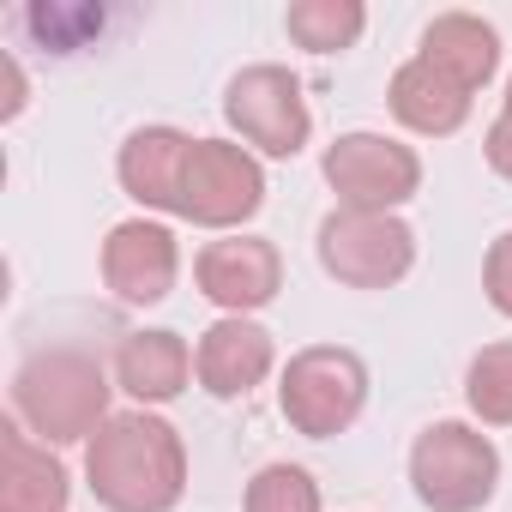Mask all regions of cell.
<instances>
[{
    "label": "cell",
    "mask_w": 512,
    "mask_h": 512,
    "mask_svg": "<svg viewBox=\"0 0 512 512\" xmlns=\"http://www.w3.org/2000/svg\"><path fill=\"white\" fill-rule=\"evenodd\" d=\"M266 205V163L241 139H193L187 151V181H181V217L193 229L241 235L247 217Z\"/></svg>",
    "instance_id": "obj_7"
},
{
    "label": "cell",
    "mask_w": 512,
    "mask_h": 512,
    "mask_svg": "<svg viewBox=\"0 0 512 512\" xmlns=\"http://www.w3.org/2000/svg\"><path fill=\"white\" fill-rule=\"evenodd\" d=\"M193 133L181 127H133L115 151V181L139 205V217H181V181H187Z\"/></svg>",
    "instance_id": "obj_12"
},
{
    "label": "cell",
    "mask_w": 512,
    "mask_h": 512,
    "mask_svg": "<svg viewBox=\"0 0 512 512\" xmlns=\"http://www.w3.org/2000/svg\"><path fill=\"white\" fill-rule=\"evenodd\" d=\"M284 31L308 55H344V49L362 43L368 7H362V0H296V7L284 13Z\"/></svg>",
    "instance_id": "obj_17"
},
{
    "label": "cell",
    "mask_w": 512,
    "mask_h": 512,
    "mask_svg": "<svg viewBox=\"0 0 512 512\" xmlns=\"http://www.w3.org/2000/svg\"><path fill=\"white\" fill-rule=\"evenodd\" d=\"M482 157L500 181H512V79H506V97H500V115L488 121V139H482Z\"/></svg>",
    "instance_id": "obj_21"
},
{
    "label": "cell",
    "mask_w": 512,
    "mask_h": 512,
    "mask_svg": "<svg viewBox=\"0 0 512 512\" xmlns=\"http://www.w3.org/2000/svg\"><path fill=\"white\" fill-rule=\"evenodd\" d=\"M241 512H326V500L302 464H266V470H253Z\"/></svg>",
    "instance_id": "obj_19"
},
{
    "label": "cell",
    "mask_w": 512,
    "mask_h": 512,
    "mask_svg": "<svg viewBox=\"0 0 512 512\" xmlns=\"http://www.w3.org/2000/svg\"><path fill=\"white\" fill-rule=\"evenodd\" d=\"M428 67H440L452 85H464L470 97H482L500 73V31L482 13H434L422 25V49Z\"/></svg>",
    "instance_id": "obj_16"
},
{
    "label": "cell",
    "mask_w": 512,
    "mask_h": 512,
    "mask_svg": "<svg viewBox=\"0 0 512 512\" xmlns=\"http://www.w3.org/2000/svg\"><path fill=\"white\" fill-rule=\"evenodd\" d=\"M410 488L428 512H482L500 488V452L476 422H428L410 446Z\"/></svg>",
    "instance_id": "obj_4"
},
{
    "label": "cell",
    "mask_w": 512,
    "mask_h": 512,
    "mask_svg": "<svg viewBox=\"0 0 512 512\" xmlns=\"http://www.w3.org/2000/svg\"><path fill=\"white\" fill-rule=\"evenodd\" d=\"M115 392L133 398V410H157V404H175L193 380V344L169 326H145V332H127L115 344Z\"/></svg>",
    "instance_id": "obj_14"
},
{
    "label": "cell",
    "mask_w": 512,
    "mask_h": 512,
    "mask_svg": "<svg viewBox=\"0 0 512 512\" xmlns=\"http://www.w3.org/2000/svg\"><path fill=\"white\" fill-rule=\"evenodd\" d=\"M223 121L253 157H296L314 139V109L302 79L278 61H253L223 85Z\"/></svg>",
    "instance_id": "obj_6"
},
{
    "label": "cell",
    "mask_w": 512,
    "mask_h": 512,
    "mask_svg": "<svg viewBox=\"0 0 512 512\" xmlns=\"http://www.w3.org/2000/svg\"><path fill=\"white\" fill-rule=\"evenodd\" d=\"M314 253L344 290H392L416 272V229L398 211H332L314 229Z\"/></svg>",
    "instance_id": "obj_5"
},
{
    "label": "cell",
    "mask_w": 512,
    "mask_h": 512,
    "mask_svg": "<svg viewBox=\"0 0 512 512\" xmlns=\"http://www.w3.org/2000/svg\"><path fill=\"white\" fill-rule=\"evenodd\" d=\"M464 404L482 428H512V338L482 344L464 368Z\"/></svg>",
    "instance_id": "obj_18"
},
{
    "label": "cell",
    "mask_w": 512,
    "mask_h": 512,
    "mask_svg": "<svg viewBox=\"0 0 512 512\" xmlns=\"http://www.w3.org/2000/svg\"><path fill=\"white\" fill-rule=\"evenodd\" d=\"M278 368V344L260 320H247V314H217L199 344H193V380L229 404V398H247L253 386H266Z\"/></svg>",
    "instance_id": "obj_11"
},
{
    "label": "cell",
    "mask_w": 512,
    "mask_h": 512,
    "mask_svg": "<svg viewBox=\"0 0 512 512\" xmlns=\"http://www.w3.org/2000/svg\"><path fill=\"white\" fill-rule=\"evenodd\" d=\"M326 187L338 193V211H404L422 193V157L404 139L386 133H338L320 157Z\"/></svg>",
    "instance_id": "obj_8"
},
{
    "label": "cell",
    "mask_w": 512,
    "mask_h": 512,
    "mask_svg": "<svg viewBox=\"0 0 512 512\" xmlns=\"http://www.w3.org/2000/svg\"><path fill=\"white\" fill-rule=\"evenodd\" d=\"M85 488L103 512H175L187 494V440L157 410H115L85 440Z\"/></svg>",
    "instance_id": "obj_1"
},
{
    "label": "cell",
    "mask_w": 512,
    "mask_h": 512,
    "mask_svg": "<svg viewBox=\"0 0 512 512\" xmlns=\"http://www.w3.org/2000/svg\"><path fill=\"white\" fill-rule=\"evenodd\" d=\"M278 410L296 434L332 440L350 434L356 416L368 410V362L344 344H308L284 362L278 374Z\"/></svg>",
    "instance_id": "obj_3"
},
{
    "label": "cell",
    "mask_w": 512,
    "mask_h": 512,
    "mask_svg": "<svg viewBox=\"0 0 512 512\" xmlns=\"http://www.w3.org/2000/svg\"><path fill=\"white\" fill-rule=\"evenodd\" d=\"M0 512H73V470L25 422L0 428Z\"/></svg>",
    "instance_id": "obj_13"
},
{
    "label": "cell",
    "mask_w": 512,
    "mask_h": 512,
    "mask_svg": "<svg viewBox=\"0 0 512 512\" xmlns=\"http://www.w3.org/2000/svg\"><path fill=\"white\" fill-rule=\"evenodd\" d=\"M109 392H115V374L73 350V344H55V350H37L19 362L13 374V422H25L43 446H85L115 410H109Z\"/></svg>",
    "instance_id": "obj_2"
},
{
    "label": "cell",
    "mask_w": 512,
    "mask_h": 512,
    "mask_svg": "<svg viewBox=\"0 0 512 512\" xmlns=\"http://www.w3.org/2000/svg\"><path fill=\"white\" fill-rule=\"evenodd\" d=\"M482 296H488L494 314L512 320V229H500V235L488 241V260H482Z\"/></svg>",
    "instance_id": "obj_20"
},
{
    "label": "cell",
    "mask_w": 512,
    "mask_h": 512,
    "mask_svg": "<svg viewBox=\"0 0 512 512\" xmlns=\"http://www.w3.org/2000/svg\"><path fill=\"white\" fill-rule=\"evenodd\" d=\"M193 284L217 314H260L284 290V253L266 235H217L193 253Z\"/></svg>",
    "instance_id": "obj_9"
},
{
    "label": "cell",
    "mask_w": 512,
    "mask_h": 512,
    "mask_svg": "<svg viewBox=\"0 0 512 512\" xmlns=\"http://www.w3.org/2000/svg\"><path fill=\"white\" fill-rule=\"evenodd\" d=\"M181 278V241L163 217H127L103 235V284L127 308H157Z\"/></svg>",
    "instance_id": "obj_10"
},
{
    "label": "cell",
    "mask_w": 512,
    "mask_h": 512,
    "mask_svg": "<svg viewBox=\"0 0 512 512\" xmlns=\"http://www.w3.org/2000/svg\"><path fill=\"white\" fill-rule=\"evenodd\" d=\"M386 109H392V121H398L404 133H416V139H452V133L470 121L476 97H470L464 85H452L440 67H428L422 55H410V61L392 73V85H386Z\"/></svg>",
    "instance_id": "obj_15"
},
{
    "label": "cell",
    "mask_w": 512,
    "mask_h": 512,
    "mask_svg": "<svg viewBox=\"0 0 512 512\" xmlns=\"http://www.w3.org/2000/svg\"><path fill=\"white\" fill-rule=\"evenodd\" d=\"M25 91H31V85H25V67H19V55H7V109H0L7 121H19V115H25V103H31Z\"/></svg>",
    "instance_id": "obj_22"
}]
</instances>
